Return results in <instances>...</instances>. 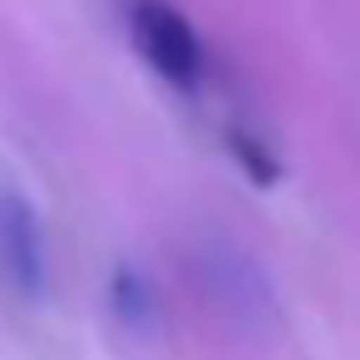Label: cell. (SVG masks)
<instances>
[{
	"mask_svg": "<svg viewBox=\"0 0 360 360\" xmlns=\"http://www.w3.org/2000/svg\"><path fill=\"white\" fill-rule=\"evenodd\" d=\"M227 153L237 158V168H242L257 188H271V183L281 178V158H276L257 134H247V129H227Z\"/></svg>",
	"mask_w": 360,
	"mask_h": 360,
	"instance_id": "cell-4",
	"label": "cell"
},
{
	"mask_svg": "<svg viewBox=\"0 0 360 360\" xmlns=\"http://www.w3.org/2000/svg\"><path fill=\"white\" fill-rule=\"evenodd\" d=\"M129 35H134V50L153 65L158 79H168L183 94H193L202 84V70H207L202 40L178 6H168V0H134L129 6Z\"/></svg>",
	"mask_w": 360,
	"mask_h": 360,
	"instance_id": "cell-1",
	"label": "cell"
},
{
	"mask_svg": "<svg viewBox=\"0 0 360 360\" xmlns=\"http://www.w3.org/2000/svg\"><path fill=\"white\" fill-rule=\"evenodd\" d=\"M109 296H114V311H119V321H124V326H153V316H158V296H153V286H148V276H143V271L119 266V271H114Z\"/></svg>",
	"mask_w": 360,
	"mask_h": 360,
	"instance_id": "cell-3",
	"label": "cell"
},
{
	"mask_svg": "<svg viewBox=\"0 0 360 360\" xmlns=\"http://www.w3.org/2000/svg\"><path fill=\"white\" fill-rule=\"evenodd\" d=\"M0 266L20 296L45 291V232L20 193H0Z\"/></svg>",
	"mask_w": 360,
	"mask_h": 360,
	"instance_id": "cell-2",
	"label": "cell"
}]
</instances>
